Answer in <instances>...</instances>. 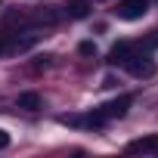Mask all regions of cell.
Segmentation results:
<instances>
[{
    "instance_id": "6da1fadb",
    "label": "cell",
    "mask_w": 158,
    "mask_h": 158,
    "mask_svg": "<svg viewBox=\"0 0 158 158\" xmlns=\"http://www.w3.org/2000/svg\"><path fill=\"white\" fill-rule=\"evenodd\" d=\"M149 6H152V0H118L115 16L124 19V22H139L149 13Z\"/></svg>"
},
{
    "instance_id": "ba28073f",
    "label": "cell",
    "mask_w": 158,
    "mask_h": 158,
    "mask_svg": "<svg viewBox=\"0 0 158 158\" xmlns=\"http://www.w3.org/2000/svg\"><path fill=\"white\" fill-rule=\"evenodd\" d=\"M16 106H19V109H25V112H37V109L44 106V99H40L37 93H19Z\"/></svg>"
},
{
    "instance_id": "3957f363",
    "label": "cell",
    "mask_w": 158,
    "mask_h": 158,
    "mask_svg": "<svg viewBox=\"0 0 158 158\" xmlns=\"http://www.w3.org/2000/svg\"><path fill=\"white\" fill-rule=\"evenodd\" d=\"M133 106V96H118V99H112V102H106V106H99L96 112L102 115V121H112V118H124L127 115V109Z\"/></svg>"
},
{
    "instance_id": "30bf717a",
    "label": "cell",
    "mask_w": 158,
    "mask_h": 158,
    "mask_svg": "<svg viewBox=\"0 0 158 158\" xmlns=\"http://www.w3.org/2000/svg\"><path fill=\"white\" fill-rule=\"evenodd\" d=\"M6 146H10V133H6V130H0V149H6Z\"/></svg>"
},
{
    "instance_id": "7a4b0ae2",
    "label": "cell",
    "mask_w": 158,
    "mask_h": 158,
    "mask_svg": "<svg viewBox=\"0 0 158 158\" xmlns=\"http://www.w3.org/2000/svg\"><path fill=\"white\" fill-rule=\"evenodd\" d=\"M124 68H127L133 77H152V74L158 71V65H155V59H152L149 53H133Z\"/></svg>"
},
{
    "instance_id": "5b68a950",
    "label": "cell",
    "mask_w": 158,
    "mask_h": 158,
    "mask_svg": "<svg viewBox=\"0 0 158 158\" xmlns=\"http://www.w3.org/2000/svg\"><path fill=\"white\" fill-rule=\"evenodd\" d=\"M133 53H136V47H133L130 40H118V44L109 50V65H121V68H124Z\"/></svg>"
},
{
    "instance_id": "8992f818",
    "label": "cell",
    "mask_w": 158,
    "mask_h": 158,
    "mask_svg": "<svg viewBox=\"0 0 158 158\" xmlns=\"http://www.w3.org/2000/svg\"><path fill=\"white\" fill-rule=\"evenodd\" d=\"M127 152H130V155H152V152H158V133L139 136V139L127 143Z\"/></svg>"
},
{
    "instance_id": "9c48e42d",
    "label": "cell",
    "mask_w": 158,
    "mask_h": 158,
    "mask_svg": "<svg viewBox=\"0 0 158 158\" xmlns=\"http://www.w3.org/2000/svg\"><path fill=\"white\" fill-rule=\"evenodd\" d=\"M77 53H81V56H96V44L93 40H84L81 47H77Z\"/></svg>"
},
{
    "instance_id": "8fae6325",
    "label": "cell",
    "mask_w": 158,
    "mask_h": 158,
    "mask_svg": "<svg viewBox=\"0 0 158 158\" xmlns=\"http://www.w3.org/2000/svg\"><path fill=\"white\" fill-rule=\"evenodd\" d=\"M0 53H6V37L0 34Z\"/></svg>"
},
{
    "instance_id": "277c9868",
    "label": "cell",
    "mask_w": 158,
    "mask_h": 158,
    "mask_svg": "<svg viewBox=\"0 0 158 158\" xmlns=\"http://www.w3.org/2000/svg\"><path fill=\"white\" fill-rule=\"evenodd\" d=\"M62 124H68V127H102L106 121H102V115L93 109L90 115H62L59 118Z\"/></svg>"
},
{
    "instance_id": "7c38bea8",
    "label": "cell",
    "mask_w": 158,
    "mask_h": 158,
    "mask_svg": "<svg viewBox=\"0 0 158 158\" xmlns=\"http://www.w3.org/2000/svg\"><path fill=\"white\" fill-rule=\"evenodd\" d=\"M99 3H106V0H99Z\"/></svg>"
},
{
    "instance_id": "52a82bcc",
    "label": "cell",
    "mask_w": 158,
    "mask_h": 158,
    "mask_svg": "<svg viewBox=\"0 0 158 158\" xmlns=\"http://www.w3.org/2000/svg\"><path fill=\"white\" fill-rule=\"evenodd\" d=\"M62 16H68V19H87L90 16V3H87V0H71V3H65Z\"/></svg>"
}]
</instances>
